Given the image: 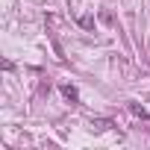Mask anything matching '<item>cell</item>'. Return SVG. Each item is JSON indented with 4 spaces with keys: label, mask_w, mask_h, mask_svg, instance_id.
<instances>
[{
    "label": "cell",
    "mask_w": 150,
    "mask_h": 150,
    "mask_svg": "<svg viewBox=\"0 0 150 150\" xmlns=\"http://www.w3.org/2000/svg\"><path fill=\"white\" fill-rule=\"evenodd\" d=\"M62 94H65L71 103H77V100H80V94H77V88H74V86H62Z\"/></svg>",
    "instance_id": "cell-1"
},
{
    "label": "cell",
    "mask_w": 150,
    "mask_h": 150,
    "mask_svg": "<svg viewBox=\"0 0 150 150\" xmlns=\"http://www.w3.org/2000/svg\"><path fill=\"white\" fill-rule=\"evenodd\" d=\"M91 127H94V129H109V127H112V124H109V121H103V118H100V121H91Z\"/></svg>",
    "instance_id": "cell-2"
}]
</instances>
